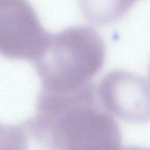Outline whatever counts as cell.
Listing matches in <instances>:
<instances>
[{
    "instance_id": "1",
    "label": "cell",
    "mask_w": 150,
    "mask_h": 150,
    "mask_svg": "<svg viewBox=\"0 0 150 150\" xmlns=\"http://www.w3.org/2000/svg\"><path fill=\"white\" fill-rule=\"evenodd\" d=\"M105 48L98 34L88 26H75L50 34L33 62L42 88L62 91L89 83L104 65Z\"/></svg>"
},
{
    "instance_id": "2",
    "label": "cell",
    "mask_w": 150,
    "mask_h": 150,
    "mask_svg": "<svg viewBox=\"0 0 150 150\" xmlns=\"http://www.w3.org/2000/svg\"><path fill=\"white\" fill-rule=\"evenodd\" d=\"M58 150H124L120 127L100 104L96 88L50 124Z\"/></svg>"
},
{
    "instance_id": "3",
    "label": "cell",
    "mask_w": 150,
    "mask_h": 150,
    "mask_svg": "<svg viewBox=\"0 0 150 150\" xmlns=\"http://www.w3.org/2000/svg\"><path fill=\"white\" fill-rule=\"evenodd\" d=\"M49 35L26 0H0V50L4 55L34 62Z\"/></svg>"
},
{
    "instance_id": "4",
    "label": "cell",
    "mask_w": 150,
    "mask_h": 150,
    "mask_svg": "<svg viewBox=\"0 0 150 150\" xmlns=\"http://www.w3.org/2000/svg\"><path fill=\"white\" fill-rule=\"evenodd\" d=\"M98 96L111 114L133 123L150 121V83L135 74L115 70L99 83Z\"/></svg>"
},
{
    "instance_id": "5",
    "label": "cell",
    "mask_w": 150,
    "mask_h": 150,
    "mask_svg": "<svg viewBox=\"0 0 150 150\" xmlns=\"http://www.w3.org/2000/svg\"><path fill=\"white\" fill-rule=\"evenodd\" d=\"M0 150H58L53 129L35 117L25 122L2 126Z\"/></svg>"
},
{
    "instance_id": "6",
    "label": "cell",
    "mask_w": 150,
    "mask_h": 150,
    "mask_svg": "<svg viewBox=\"0 0 150 150\" xmlns=\"http://www.w3.org/2000/svg\"><path fill=\"white\" fill-rule=\"evenodd\" d=\"M130 5L127 0H82L83 13L96 24H105L120 18Z\"/></svg>"
},
{
    "instance_id": "7",
    "label": "cell",
    "mask_w": 150,
    "mask_h": 150,
    "mask_svg": "<svg viewBox=\"0 0 150 150\" xmlns=\"http://www.w3.org/2000/svg\"><path fill=\"white\" fill-rule=\"evenodd\" d=\"M124 150H150V149H142V148H136V147H129Z\"/></svg>"
},
{
    "instance_id": "8",
    "label": "cell",
    "mask_w": 150,
    "mask_h": 150,
    "mask_svg": "<svg viewBox=\"0 0 150 150\" xmlns=\"http://www.w3.org/2000/svg\"><path fill=\"white\" fill-rule=\"evenodd\" d=\"M127 1H128V2H130L131 4H132V2H133V0H127Z\"/></svg>"
}]
</instances>
